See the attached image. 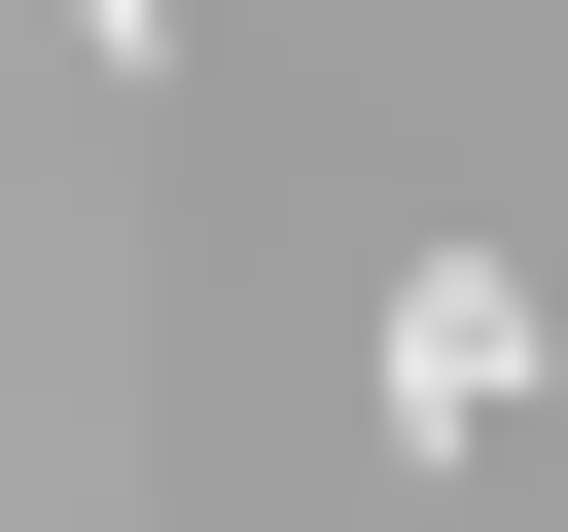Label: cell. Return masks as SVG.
<instances>
[{"mask_svg":"<svg viewBox=\"0 0 568 532\" xmlns=\"http://www.w3.org/2000/svg\"><path fill=\"white\" fill-rule=\"evenodd\" d=\"M497 426H532V284L426 248V284H390V461H497Z\"/></svg>","mask_w":568,"mask_h":532,"instance_id":"6da1fadb","label":"cell"},{"mask_svg":"<svg viewBox=\"0 0 568 532\" xmlns=\"http://www.w3.org/2000/svg\"><path fill=\"white\" fill-rule=\"evenodd\" d=\"M71 71H178V0H71Z\"/></svg>","mask_w":568,"mask_h":532,"instance_id":"7a4b0ae2","label":"cell"}]
</instances>
